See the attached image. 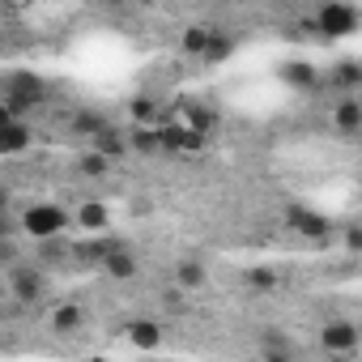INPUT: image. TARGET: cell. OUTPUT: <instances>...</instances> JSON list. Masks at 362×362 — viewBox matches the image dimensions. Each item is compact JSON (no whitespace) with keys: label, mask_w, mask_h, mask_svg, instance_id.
<instances>
[{"label":"cell","mask_w":362,"mask_h":362,"mask_svg":"<svg viewBox=\"0 0 362 362\" xmlns=\"http://www.w3.org/2000/svg\"><path fill=\"white\" fill-rule=\"evenodd\" d=\"M345 247H349V252H358V247H362V235H358V230H354V226H349V230H345Z\"/></svg>","instance_id":"27"},{"label":"cell","mask_w":362,"mask_h":362,"mask_svg":"<svg viewBox=\"0 0 362 362\" xmlns=\"http://www.w3.org/2000/svg\"><path fill=\"white\" fill-rule=\"evenodd\" d=\"M22 230L30 239H52V235H64L69 230V214L60 205H30L22 214Z\"/></svg>","instance_id":"1"},{"label":"cell","mask_w":362,"mask_h":362,"mask_svg":"<svg viewBox=\"0 0 362 362\" xmlns=\"http://www.w3.org/2000/svg\"><path fill=\"white\" fill-rule=\"evenodd\" d=\"M77 222L86 226V230H103L107 226V209L94 201V205H81V214H77Z\"/></svg>","instance_id":"17"},{"label":"cell","mask_w":362,"mask_h":362,"mask_svg":"<svg viewBox=\"0 0 362 362\" xmlns=\"http://www.w3.org/2000/svg\"><path fill=\"white\" fill-rule=\"evenodd\" d=\"M128 341H132L136 349H158V345H162V328H158L153 320H132V324H128Z\"/></svg>","instance_id":"8"},{"label":"cell","mask_w":362,"mask_h":362,"mask_svg":"<svg viewBox=\"0 0 362 362\" xmlns=\"http://www.w3.org/2000/svg\"><path fill=\"white\" fill-rule=\"evenodd\" d=\"M188 124H192L197 132H214V124H218V115H214L209 107H201V103H192V107H188Z\"/></svg>","instance_id":"16"},{"label":"cell","mask_w":362,"mask_h":362,"mask_svg":"<svg viewBox=\"0 0 362 362\" xmlns=\"http://www.w3.org/2000/svg\"><path fill=\"white\" fill-rule=\"evenodd\" d=\"M324 345L337 349V354H349V349L358 345V328H354V324H328V328H324Z\"/></svg>","instance_id":"10"},{"label":"cell","mask_w":362,"mask_h":362,"mask_svg":"<svg viewBox=\"0 0 362 362\" xmlns=\"http://www.w3.org/2000/svg\"><path fill=\"white\" fill-rule=\"evenodd\" d=\"M149 111H153V107H149V103H145V98H141V103H136V107H132V115H136V119H149Z\"/></svg>","instance_id":"28"},{"label":"cell","mask_w":362,"mask_h":362,"mask_svg":"<svg viewBox=\"0 0 362 362\" xmlns=\"http://www.w3.org/2000/svg\"><path fill=\"white\" fill-rule=\"evenodd\" d=\"M332 119H337V128H341L345 136H354V132L362 128V107H358L354 98H345V103L337 107V115H332Z\"/></svg>","instance_id":"12"},{"label":"cell","mask_w":362,"mask_h":362,"mask_svg":"<svg viewBox=\"0 0 362 362\" xmlns=\"http://www.w3.org/2000/svg\"><path fill=\"white\" fill-rule=\"evenodd\" d=\"M81 320H86V315H81V307H73V303H64V307L52 311V328H56V332H77Z\"/></svg>","instance_id":"15"},{"label":"cell","mask_w":362,"mask_h":362,"mask_svg":"<svg viewBox=\"0 0 362 362\" xmlns=\"http://www.w3.org/2000/svg\"><path fill=\"white\" fill-rule=\"evenodd\" d=\"M9 90H13V94H9V111H13V115H18V111H30V107L43 98V81H39L35 73H18V77L9 81Z\"/></svg>","instance_id":"3"},{"label":"cell","mask_w":362,"mask_h":362,"mask_svg":"<svg viewBox=\"0 0 362 362\" xmlns=\"http://www.w3.org/2000/svg\"><path fill=\"white\" fill-rule=\"evenodd\" d=\"M128 145H132V149H141V153H162L158 124H153V128H145V124H141V128H132V132H128Z\"/></svg>","instance_id":"13"},{"label":"cell","mask_w":362,"mask_h":362,"mask_svg":"<svg viewBox=\"0 0 362 362\" xmlns=\"http://www.w3.org/2000/svg\"><path fill=\"white\" fill-rule=\"evenodd\" d=\"M5 119H13V111H9V103H0V124Z\"/></svg>","instance_id":"30"},{"label":"cell","mask_w":362,"mask_h":362,"mask_svg":"<svg viewBox=\"0 0 362 362\" xmlns=\"http://www.w3.org/2000/svg\"><path fill=\"white\" fill-rule=\"evenodd\" d=\"M103 269H107L111 277H132V273H136V256H132L128 247H119V243H115V247L103 256Z\"/></svg>","instance_id":"9"},{"label":"cell","mask_w":362,"mask_h":362,"mask_svg":"<svg viewBox=\"0 0 362 362\" xmlns=\"http://www.w3.org/2000/svg\"><path fill=\"white\" fill-rule=\"evenodd\" d=\"M30 149V128L13 115L0 124V158H13V153H26Z\"/></svg>","instance_id":"5"},{"label":"cell","mask_w":362,"mask_h":362,"mask_svg":"<svg viewBox=\"0 0 362 362\" xmlns=\"http://www.w3.org/2000/svg\"><path fill=\"white\" fill-rule=\"evenodd\" d=\"M111 247H115V243H111V239H103V243H81V247H77V252H73V256H81V260H86V264H103V256H107V252H111Z\"/></svg>","instance_id":"19"},{"label":"cell","mask_w":362,"mask_h":362,"mask_svg":"<svg viewBox=\"0 0 362 362\" xmlns=\"http://www.w3.org/2000/svg\"><path fill=\"white\" fill-rule=\"evenodd\" d=\"M205 43H209V30H205V26H192V30L184 35V52H188V56H205Z\"/></svg>","instance_id":"20"},{"label":"cell","mask_w":362,"mask_h":362,"mask_svg":"<svg viewBox=\"0 0 362 362\" xmlns=\"http://www.w3.org/2000/svg\"><path fill=\"white\" fill-rule=\"evenodd\" d=\"M337 81L341 86H358V64H341L337 69Z\"/></svg>","instance_id":"25"},{"label":"cell","mask_w":362,"mask_h":362,"mask_svg":"<svg viewBox=\"0 0 362 362\" xmlns=\"http://www.w3.org/2000/svg\"><path fill=\"white\" fill-rule=\"evenodd\" d=\"M5 209H9V192H5V188H0V214H5Z\"/></svg>","instance_id":"31"},{"label":"cell","mask_w":362,"mask_h":362,"mask_svg":"<svg viewBox=\"0 0 362 362\" xmlns=\"http://www.w3.org/2000/svg\"><path fill=\"white\" fill-rule=\"evenodd\" d=\"M73 128H77V132H90V136H94V132H103V128H107V119H103L98 111H81Z\"/></svg>","instance_id":"23"},{"label":"cell","mask_w":362,"mask_h":362,"mask_svg":"<svg viewBox=\"0 0 362 362\" xmlns=\"http://www.w3.org/2000/svg\"><path fill=\"white\" fill-rule=\"evenodd\" d=\"M290 226H294L298 235H307V239L328 235V218H324V214H311V209H303V205H294V209H290Z\"/></svg>","instance_id":"7"},{"label":"cell","mask_w":362,"mask_h":362,"mask_svg":"<svg viewBox=\"0 0 362 362\" xmlns=\"http://www.w3.org/2000/svg\"><path fill=\"white\" fill-rule=\"evenodd\" d=\"M235 52V43L230 39H222V35H209V43H205V60H226Z\"/></svg>","instance_id":"21"},{"label":"cell","mask_w":362,"mask_h":362,"mask_svg":"<svg viewBox=\"0 0 362 362\" xmlns=\"http://www.w3.org/2000/svg\"><path fill=\"white\" fill-rule=\"evenodd\" d=\"M158 136H162V153H197L205 132H197L192 124H158Z\"/></svg>","instance_id":"2"},{"label":"cell","mask_w":362,"mask_h":362,"mask_svg":"<svg viewBox=\"0 0 362 362\" xmlns=\"http://www.w3.org/2000/svg\"><path fill=\"white\" fill-rule=\"evenodd\" d=\"M315 22H320V30H324L328 39H337V35H349V30H354L358 13H354L349 5H337V0H332V5H324V9H320V18H315Z\"/></svg>","instance_id":"4"},{"label":"cell","mask_w":362,"mask_h":362,"mask_svg":"<svg viewBox=\"0 0 362 362\" xmlns=\"http://www.w3.org/2000/svg\"><path fill=\"white\" fill-rule=\"evenodd\" d=\"M13 260H18L13 243H9V239H0V264H13Z\"/></svg>","instance_id":"26"},{"label":"cell","mask_w":362,"mask_h":362,"mask_svg":"<svg viewBox=\"0 0 362 362\" xmlns=\"http://www.w3.org/2000/svg\"><path fill=\"white\" fill-rule=\"evenodd\" d=\"M281 73H286V81H294V86H315V69H307V64H286Z\"/></svg>","instance_id":"22"},{"label":"cell","mask_w":362,"mask_h":362,"mask_svg":"<svg viewBox=\"0 0 362 362\" xmlns=\"http://www.w3.org/2000/svg\"><path fill=\"white\" fill-rule=\"evenodd\" d=\"M9 281H13V294H18L22 303H35V298L43 294V273H39V269H30V264H18Z\"/></svg>","instance_id":"6"},{"label":"cell","mask_w":362,"mask_h":362,"mask_svg":"<svg viewBox=\"0 0 362 362\" xmlns=\"http://www.w3.org/2000/svg\"><path fill=\"white\" fill-rule=\"evenodd\" d=\"M81 175H107V166H111V158L107 153H98V149H90V153H81Z\"/></svg>","instance_id":"18"},{"label":"cell","mask_w":362,"mask_h":362,"mask_svg":"<svg viewBox=\"0 0 362 362\" xmlns=\"http://www.w3.org/2000/svg\"><path fill=\"white\" fill-rule=\"evenodd\" d=\"M273 281H277V277H273L269 269H252V273H247V286H256V290H273Z\"/></svg>","instance_id":"24"},{"label":"cell","mask_w":362,"mask_h":362,"mask_svg":"<svg viewBox=\"0 0 362 362\" xmlns=\"http://www.w3.org/2000/svg\"><path fill=\"white\" fill-rule=\"evenodd\" d=\"M94 149H98V153H107V158H115V153H124V149H128V136H124L115 124H107L103 132H94Z\"/></svg>","instance_id":"11"},{"label":"cell","mask_w":362,"mask_h":362,"mask_svg":"<svg viewBox=\"0 0 362 362\" xmlns=\"http://www.w3.org/2000/svg\"><path fill=\"white\" fill-rule=\"evenodd\" d=\"M9 235H13V226H9V218H5V214H0V239H9Z\"/></svg>","instance_id":"29"},{"label":"cell","mask_w":362,"mask_h":362,"mask_svg":"<svg viewBox=\"0 0 362 362\" xmlns=\"http://www.w3.org/2000/svg\"><path fill=\"white\" fill-rule=\"evenodd\" d=\"M175 277H179V286H184V290H201L205 286V264L201 260H179Z\"/></svg>","instance_id":"14"}]
</instances>
